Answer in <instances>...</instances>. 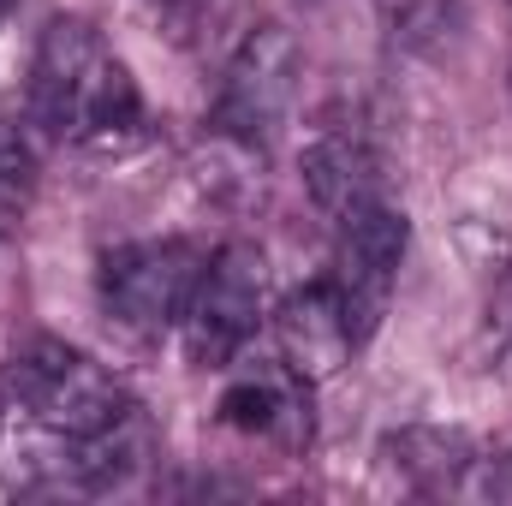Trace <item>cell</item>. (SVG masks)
I'll list each match as a JSON object with an SVG mask.
<instances>
[{
  "mask_svg": "<svg viewBox=\"0 0 512 506\" xmlns=\"http://www.w3.org/2000/svg\"><path fill=\"white\" fill-rule=\"evenodd\" d=\"M24 102L30 126L90 149H120L143 126V96L131 66L108 54V42L84 18H48V30L36 36Z\"/></svg>",
  "mask_w": 512,
  "mask_h": 506,
  "instance_id": "obj_1",
  "label": "cell"
},
{
  "mask_svg": "<svg viewBox=\"0 0 512 506\" xmlns=\"http://www.w3.org/2000/svg\"><path fill=\"white\" fill-rule=\"evenodd\" d=\"M0 399L30 411L36 429H54V435H96V429H108L131 405L126 387L108 376L96 358H84L78 346H66L54 334H30L6 358Z\"/></svg>",
  "mask_w": 512,
  "mask_h": 506,
  "instance_id": "obj_2",
  "label": "cell"
},
{
  "mask_svg": "<svg viewBox=\"0 0 512 506\" xmlns=\"http://www.w3.org/2000/svg\"><path fill=\"white\" fill-rule=\"evenodd\" d=\"M262 304H268V256L256 251L251 239H233L203 262L197 274V292H191V310H185V352L197 370H227L245 340L262 322Z\"/></svg>",
  "mask_w": 512,
  "mask_h": 506,
  "instance_id": "obj_3",
  "label": "cell"
},
{
  "mask_svg": "<svg viewBox=\"0 0 512 506\" xmlns=\"http://www.w3.org/2000/svg\"><path fill=\"white\" fill-rule=\"evenodd\" d=\"M209 256L185 239H143L102 256V304L131 334H167L185 322Z\"/></svg>",
  "mask_w": 512,
  "mask_h": 506,
  "instance_id": "obj_4",
  "label": "cell"
},
{
  "mask_svg": "<svg viewBox=\"0 0 512 506\" xmlns=\"http://www.w3.org/2000/svg\"><path fill=\"white\" fill-rule=\"evenodd\" d=\"M298 78H304V48L286 24L245 30V42L233 48L227 72H221V90H215V131L262 143L286 120V108L298 96Z\"/></svg>",
  "mask_w": 512,
  "mask_h": 506,
  "instance_id": "obj_5",
  "label": "cell"
},
{
  "mask_svg": "<svg viewBox=\"0 0 512 506\" xmlns=\"http://www.w3.org/2000/svg\"><path fill=\"white\" fill-rule=\"evenodd\" d=\"M340 233V251H334V286L346 298V316L358 328V346L382 328L387 298H393V280H399V262H405V245H411V221L405 209L393 203H370L358 209L352 221L334 227Z\"/></svg>",
  "mask_w": 512,
  "mask_h": 506,
  "instance_id": "obj_6",
  "label": "cell"
},
{
  "mask_svg": "<svg viewBox=\"0 0 512 506\" xmlns=\"http://www.w3.org/2000/svg\"><path fill=\"white\" fill-rule=\"evenodd\" d=\"M274 346H280V364L298 381H310V387L334 381L352 364L358 328H352V316H346V298H340L334 274H328V280H310V286H298V292H286V304L274 310Z\"/></svg>",
  "mask_w": 512,
  "mask_h": 506,
  "instance_id": "obj_7",
  "label": "cell"
},
{
  "mask_svg": "<svg viewBox=\"0 0 512 506\" xmlns=\"http://www.w3.org/2000/svg\"><path fill=\"white\" fill-rule=\"evenodd\" d=\"M215 417L227 429H239V435L274 441L280 453H298V447H310V381H298L286 364L239 376V381H227Z\"/></svg>",
  "mask_w": 512,
  "mask_h": 506,
  "instance_id": "obj_8",
  "label": "cell"
},
{
  "mask_svg": "<svg viewBox=\"0 0 512 506\" xmlns=\"http://www.w3.org/2000/svg\"><path fill=\"white\" fill-rule=\"evenodd\" d=\"M298 173H304V191H310V203H316V215H322L328 227H340V221H352L358 209L382 203V161H376L358 137H346V131L316 137V143L304 149Z\"/></svg>",
  "mask_w": 512,
  "mask_h": 506,
  "instance_id": "obj_9",
  "label": "cell"
},
{
  "mask_svg": "<svg viewBox=\"0 0 512 506\" xmlns=\"http://www.w3.org/2000/svg\"><path fill=\"white\" fill-rule=\"evenodd\" d=\"M477 459H483V447L453 423H405L382 441V465L417 495H447V489L471 483Z\"/></svg>",
  "mask_w": 512,
  "mask_h": 506,
  "instance_id": "obj_10",
  "label": "cell"
},
{
  "mask_svg": "<svg viewBox=\"0 0 512 506\" xmlns=\"http://www.w3.org/2000/svg\"><path fill=\"white\" fill-rule=\"evenodd\" d=\"M382 18L399 48H435L459 24V0H382Z\"/></svg>",
  "mask_w": 512,
  "mask_h": 506,
  "instance_id": "obj_11",
  "label": "cell"
},
{
  "mask_svg": "<svg viewBox=\"0 0 512 506\" xmlns=\"http://www.w3.org/2000/svg\"><path fill=\"white\" fill-rule=\"evenodd\" d=\"M489 274H495V292L483 310V352H489V370L512 376V256Z\"/></svg>",
  "mask_w": 512,
  "mask_h": 506,
  "instance_id": "obj_12",
  "label": "cell"
},
{
  "mask_svg": "<svg viewBox=\"0 0 512 506\" xmlns=\"http://www.w3.org/2000/svg\"><path fill=\"white\" fill-rule=\"evenodd\" d=\"M477 495H489V501H512V453L501 459H477Z\"/></svg>",
  "mask_w": 512,
  "mask_h": 506,
  "instance_id": "obj_13",
  "label": "cell"
},
{
  "mask_svg": "<svg viewBox=\"0 0 512 506\" xmlns=\"http://www.w3.org/2000/svg\"><path fill=\"white\" fill-rule=\"evenodd\" d=\"M155 6H197V0H155Z\"/></svg>",
  "mask_w": 512,
  "mask_h": 506,
  "instance_id": "obj_14",
  "label": "cell"
}]
</instances>
